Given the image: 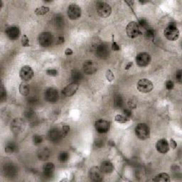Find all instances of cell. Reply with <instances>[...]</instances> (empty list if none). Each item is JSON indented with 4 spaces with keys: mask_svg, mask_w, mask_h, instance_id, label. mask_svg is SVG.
Masks as SVG:
<instances>
[{
    "mask_svg": "<svg viewBox=\"0 0 182 182\" xmlns=\"http://www.w3.org/2000/svg\"><path fill=\"white\" fill-rule=\"evenodd\" d=\"M135 135L141 140H145L150 137V129L145 123L138 124L135 127Z\"/></svg>",
    "mask_w": 182,
    "mask_h": 182,
    "instance_id": "1",
    "label": "cell"
},
{
    "mask_svg": "<svg viewBox=\"0 0 182 182\" xmlns=\"http://www.w3.org/2000/svg\"><path fill=\"white\" fill-rule=\"evenodd\" d=\"M164 35L168 40L169 41H176L179 38L180 33H179V29H177L176 25L174 24H170L167 28L164 29Z\"/></svg>",
    "mask_w": 182,
    "mask_h": 182,
    "instance_id": "2",
    "label": "cell"
},
{
    "mask_svg": "<svg viewBox=\"0 0 182 182\" xmlns=\"http://www.w3.org/2000/svg\"><path fill=\"white\" fill-rule=\"evenodd\" d=\"M96 10L98 15L102 18H107L112 13V8L109 4L103 2H98L96 4Z\"/></svg>",
    "mask_w": 182,
    "mask_h": 182,
    "instance_id": "3",
    "label": "cell"
},
{
    "mask_svg": "<svg viewBox=\"0 0 182 182\" xmlns=\"http://www.w3.org/2000/svg\"><path fill=\"white\" fill-rule=\"evenodd\" d=\"M126 33L129 38H135L141 34L139 24L135 22H130L126 27Z\"/></svg>",
    "mask_w": 182,
    "mask_h": 182,
    "instance_id": "4",
    "label": "cell"
},
{
    "mask_svg": "<svg viewBox=\"0 0 182 182\" xmlns=\"http://www.w3.org/2000/svg\"><path fill=\"white\" fill-rule=\"evenodd\" d=\"M137 90L140 93H148L151 92L154 88L152 82L147 78H142L137 83Z\"/></svg>",
    "mask_w": 182,
    "mask_h": 182,
    "instance_id": "5",
    "label": "cell"
},
{
    "mask_svg": "<svg viewBox=\"0 0 182 182\" xmlns=\"http://www.w3.org/2000/svg\"><path fill=\"white\" fill-rule=\"evenodd\" d=\"M68 17L71 20H76L81 16V9L78 4H71L67 10Z\"/></svg>",
    "mask_w": 182,
    "mask_h": 182,
    "instance_id": "6",
    "label": "cell"
},
{
    "mask_svg": "<svg viewBox=\"0 0 182 182\" xmlns=\"http://www.w3.org/2000/svg\"><path fill=\"white\" fill-rule=\"evenodd\" d=\"M135 61L140 67L147 66L151 62V56L147 52L140 53L136 56Z\"/></svg>",
    "mask_w": 182,
    "mask_h": 182,
    "instance_id": "7",
    "label": "cell"
},
{
    "mask_svg": "<svg viewBox=\"0 0 182 182\" xmlns=\"http://www.w3.org/2000/svg\"><path fill=\"white\" fill-rule=\"evenodd\" d=\"M95 127L97 132L100 134L107 133L110 130V123L105 119H100L95 121Z\"/></svg>",
    "mask_w": 182,
    "mask_h": 182,
    "instance_id": "8",
    "label": "cell"
},
{
    "mask_svg": "<svg viewBox=\"0 0 182 182\" xmlns=\"http://www.w3.org/2000/svg\"><path fill=\"white\" fill-rule=\"evenodd\" d=\"M34 75L33 69L29 66H24L19 71V77L23 81L27 82L31 79Z\"/></svg>",
    "mask_w": 182,
    "mask_h": 182,
    "instance_id": "9",
    "label": "cell"
},
{
    "mask_svg": "<svg viewBox=\"0 0 182 182\" xmlns=\"http://www.w3.org/2000/svg\"><path fill=\"white\" fill-rule=\"evenodd\" d=\"M89 178L94 181H100L103 179V172L98 167H93L89 170Z\"/></svg>",
    "mask_w": 182,
    "mask_h": 182,
    "instance_id": "10",
    "label": "cell"
},
{
    "mask_svg": "<svg viewBox=\"0 0 182 182\" xmlns=\"http://www.w3.org/2000/svg\"><path fill=\"white\" fill-rule=\"evenodd\" d=\"M25 122L21 118H16L11 124V129L12 132L16 135L19 134L24 130Z\"/></svg>",
    "mask_w": 182,
    "mask_h": 182,
    "instance_id": "11",
    "label": "cell"
},
{
    "mask_svg": "<svg viewBox=\"0 0 182 182\" xmlns=\"http://www.w3.org/2000/svg\"><path fill=\"white\" fill-rule=\"evenodd\" d=\"M39 44L43 47H47L50 46L53 41L52 34L49 32H43L39 35L38 37Z\"/></svg>",
    "mask_w": 182,
    "mask_h": 182,
    "instance_id": "12",
    "label": "cell"
},
{
    "mask_svg": "<svg viewBox=\"0 0 182 182\" xmlns=\"http://www.w3.org/2000/svg\"><path fill=\"white\" fill-rule=\"evenodd\" d=\"M45 97L47 100L50 103H55L59 100V93L56 89L54 87H49L45 93Z\"/></svg>",
    "mask_w": 182,
    "mask_h": 182,
    "instance_id": "13",
    "label": "cell"
},
{
    "mask_svg": "<svg viewBox=\"0 0 182 182\" xmlns=\"http://www.w3.org/2000/svg\"><path fill=\"white\" fill-rule=\"evenodd\" d=\"M78 87H79V86H78V83H72L68 85L63 90L62 93L66 97H71L76 93Z\"/></svg>",
    "mask_w": 182,
    "mask_h": 182,
    "instance_id": "14",
    "label": "cell"
},
{
    "mask_svg": "<svg viewBox=\"0 0 182 182\" xmlns=\"http://www.w3.org/2000/svg\"><path fill=\"white\" fill-rule=\"evenodd\" d=\"M156 149L158 152L161 154L167 153L169 150V144L168 143L167 140L165 139L158 140L156 144Z\"/></svg>",
    "mask_w": 182,
    "mask_h": 182,
    "instance_id": "15",
    "label": "cell"
},
{
    "mask_svg": "<svg viewBox=\"0 0 182 182\" xmlns=\"http://www.w3.org/2000/svg\"><path fill=\"white\" fill-rule=\"evenodd\" d=\"M6 34L9 38L11 40H14V39L19 37L20 31L18 27L16 26H11L6 29Z\"/></svg>",
    "mask_w": 182,
    "mask_h": 182,
    "instance_id": "16",
    "label": "cell"
},
{
    "mask_svg": "<svg viewBox=\"0 0 182 182\" xmlns=\"http://www.w3.org/2000/svg\"><path fill=\"white\" fill-rule=\"evenodd\" d=\"M100 169L105 174H110L114 171V166L110 161H104L101 163Z\"/></svg>",
    "mask_w": 182,
    "mask_h": 182,
    "instance_id": "17",
    "label": "cell"
},
{
    "mask_svg": "<svg viewBox=\"0 0 182 182\" xmlns=\"http://www.w3.org/2000/svg\"><path fill=\"white\" fill-rule=\"evenodd\" d=\"M83 68L85 73H86L87 74H93V73H95L97 71V68L94 63L93 61H87L84 63Z\"/></svg>",
    "mask_w": 182,
    "mask_h": 182,
    "instance_id": "18",
    "label": "cell"
},
{
    "mask_svg": "<svg viewBox=\"0 0 182 182\" xmlns=\"http://www.w3.org/2000/svg\"><path fill=\"white\" fill-rule=\"evenodd\" d=\"M55 166L53 163L48 162L45 164L43 167V172L46 176H51L54 172Z\"/></svg>",
    "mask_w": 182,
    "mask_h": 182,
    "instance_id": "19",
    "label": "cell"
},
{
    "mask_svg": "<svg viewBox=\"0 0 182 182\" xmlns=\"http://www.w3.org/2000/svg\"><path fill=\"white\" fill-rule=\"evenodd\" d=\"M49 137L52 141H58L60 137H62L61 131H59L57 128H53L50 130Z\"/></svg>",
    "mask_w": 182,
    "mask_h": 182,
    "instance_id": "20",
    "label": "cell"
},
{
    "mask_svg": "<svg viewBox=\"0 0 182 182\" xmlns=\"http://www.w3.org/2000/svg\"><path fill=\"white\" fill-rule=\"evenodd\" d=\"M50 156V151L47 149V147H43L38 152V157L40 160L45 161L47 160Z\"/></svg>",
    "mask_w": 182,
    "mask_h": 182,
    "instance_id": "21",
    "label": "cell"
},
{
    "mask_svg": "<svg viewBox=\"0 0 182 182\" xmlns=\"http://www.w3.org/2000/svg\"><path fill=\"white\" fill-rule=\"evenodd\" d=\"M19 93L22 96H27L29 95V91H30L29 86L26 83V82L23 81L19 85Z\"/></svg>",
    "mask_w": 182,
    "mask_h": 182,
    "instance_id": "22",
    "label": "cell"
},
{
    "mask_svg": "<svg viewBox=\"0 0 182 182\" xmlns=\"http://www.w3.org/2000/svg\"><path fill=\"white\" fill-rule=\"evenodd\" d=\"M154 181H170V176L167 173H161L153 179Z\"/></svg>",
    "mask_w": 182,
    "mask_h": 182,
    "instance_id": "23",
    "label": "cell"
},
{
    "mask_svg": "<svg viewBox=\"0 0 182 182\" xmlns=\"http://www.w3.org/2000/svg\"><path fill=\"white\" fill-rule=\"evenodd\" d=\"M50 9L48 6H40V7L36 8L35 11H34V13L36 14L37 16H43L47 14L49 11Z\"/></svg>",
    "mask_w": 182,
    "mask_h": 182,
    "instance_id": "24",
    "label": "cell"
},
{
    "mask_svg": "<svg viewBox=\"0 0 182 182\" xmlns=\"http://www.w3.org/2000/svg\"><path fill=\"white\" fill-rule=\"evenodd\" d=\"M115 122H117V123H118L125 124L126 123H127V122L129 121V119H128L127 117L124 116V115H117L115 117Z\"/></svg>",
    "mask_w": 182,
    "mask_h": 182,
    "instance_id": "25",
    "label": "cell"
},
{
    "mask_svg": "<svg viewBox=\"0 0 182 182\" xmlns=\"http://www.w3.org/2000/svg\"><path fill=\"white\" fill-rule=\"evenodd\" d=\"M81 77H82L81 73H80L78 70H76V69H75V70H73L72 71V79L74 80V82L73 83H78V81L81 79Z\"/></svg>",
    "mask_w": 182,
    "mask_h": 182,
    "instance_id": "26",
    "label": "cell"
},
{
    "mask_svg": "<svg viewBox=\"0 0 182 182\" xmlns=\"http://www.w3.org/2000/svg\"><path fill=\"white\" fill-rule=\"evenodd\" d=\"M15 149H16V147L13 143L7 144L5 147V152L9 154L13 153L15 151Z\"/></svg>",
    "mask_w": 182,
    "mask_h": 182,
    "instance_id": "27",
    "label": "cell"
},
{
    "mask_svg": "<svg viewBox=\"0 0 182 182\" xmlns=\"http://www.w3.org/2000/svg\"><path fill=\"white\" fill-rule=\"evenodd\" d=\"M21 43H22V47H30L29 44V39L27 37L26 34H24L22 37V40H21Z\"/></svg>",
    "mask_w": 182,
    "mask_h": 182,
    "instance_id": "28",
    "label": "cell"
},
{
    "mask_svg": "<svg viewBox=\"0 0 182 182\" xmlns=\"http://www.w3.org/2000/svg\"><path fill=\"white\" fill-rule=\"evenodd\" d=\"M105 77H106V79L107 80L108 82H112V80L115 79L114 73H112V71L110 70V69H108V70H107V71H106Z\"/></svg>",
    "mask_w": 182,
    "mask_h": 182,
    "instance_id": "29",
    "label": "cell"
},
{
    "mask_svg": "<svg viewBox=\"0 0 182 182\" xmlns=\"http://www.w3.org/2000/svg\"><path fill=\"white\" fill-rule=\"evenodd\" d=\"M59 160L61 162H65L68 160V154L67 152H61L59 155Z\"/></svg>",
    "mask_w": 182,
    "mask_h": 182,
    "instance_id": "30",
    "label": "cell"
},
{
    "mask_svg": "<svg viewBox=\"0 0 182 182\" xmlns=\"http://www.w3.org/2000/svg\"><path fill=\"white\" fill-rule=\"evenodd\" d=\"M46 73H47V74L48 75H49V76H51V77H55L58 75V71L56 69H53V68L47 69V70L46 71Z\"/></svg>",
    "mask_w": 182,
    "mask_h": 182,
    "instance_id": "31",
    "label": "cell"
},
{
    "mask_svg": "<svg viewBox=\"0 0 182 182\" xmlns=\"http://www.w3.org/2000/svg\"><path fill=\"white\" fill-rule=\"evenodd\" d=\"M69 131H70V126L69 125H64L63 126L61 130V135L62 137H66L68 134Z\"/></svg>",
    "mask_w": 182,
    "mask_h": 182,
    "instance_id": "32",
    "label": "cell"
},
{
    "mask_svg": "<svg viewBox=\"0 0 182 182\" xmlns=\"http://www.w3.org/2000/svg\"><path fill=\"white\" fill-rule=\"evenodd\" d=\"M0 96H1V101H2V102H3L4 100H5L6 99V89L4 88V87L2 84V86H1V91H0Z\"/></svg>",
    "mask_w": 182,
    "mask_h": 182,
    "instance_id": "33",
    "label": "cell"
},
{
    "mask_svg": "<svg viewBox=\"0 0 182 182\" xmlns=\"http://www.w3.org/2000/svg\"><path fill=\"white\" fill-rule=\"evenodd\" d=\"M145 36L147 38H152L154 36V31L150 28L146 29V33H145Z\"/></svg>",
    "mask_w": 182,
    "mask_h": 182,
    "instance_id": "34",
    "label": "cell"
},
{
    "mask_svg": "<svg viewBox=\"0 0 182 182\" xmlns=\"http://www.w3.org/2000/svg\"><path fill=\"white\" fill-rule=\"evenodd\" d=\"M33 141L35 144H39L42 142L43 137L40 135H34L33 137Z\"/></svg>",
    "mask_w": 182,
    "mask_h": 182,
    "instance_id": "35",
    "label": "cell"
},
{
    "mask_svg": "<svg viewBox=\"0 0 182 182\" xmlns=\"http://www.w3.org/2000/svg\"><path fill=\"white\" fill-rule=\"evenodd\" d=\"M112 50L114 51H118L120 49V47L117 44V43L114 41V36L112 35Z\"/></svg>",
    "mask_w": 182,
    "mask_h": 182,
    "instance_id": "36",
    "label": "cell"
},
{
    "mask_svg": "<svg viewBox=\"0 0 182 182\" xmlns=\"http://www.w3.org/2000/svg\"><path fill=\"white\" fill-rule=\"evenodd\" d=\"M128 106L130 109H134L137 107V103H136V100L134 98L130 99V100L128 101Z\"/></svg>",
    "mask_w": 182,
    "mask_h": 182,
    "instance_id": "37",
    "label": "cell"
},
{
    "mask_svg": "<svg viewBox=\"0 0 182 182\" xmlns=\"http://www.w3.org/2000/svg\"><path fill=\"white\" fill-rule=\"evenodd\" d=\"M165 86H166V88H167V90H168V91H171V90L174 88V83L172 80H167V81L166 82Z\"/></svg>",
    "mask_w": 182,
    "mask_h": 182,
    "instance_id": "38",
    "label": "cell"
},
{
    "mask_svg": "<svg viewBox=\"0 0 182 182\" xmlns=\"http://www.w3.org/2000/svg\"><path fill=\"white\" fill-rule=\"evenodd\" d=\"M117 98H115V105H116L117 107H121L122 105H123V99L120 96H117Z\"/></svg>",
    "mask_w": 182,
    "mask_h": 182,
    "instance_id": "39",
    "label": "cell"
},
{
    "mask_svg": "<svg viewBox=\"0 0 182 182\" xmlns=\"http://www.w3.org/2000/svg\"><path fill=\"white\" fill-rule=\"evenodd\" d=\"M169 145L171 147V148L173 149H175L177 147V143L175 141L174 139H170V142H169Z\"/></svg>",
    "mask_w": 182,
    "mask_h": 182,
    "instance_id": "40",
    "label": "cell"
},
{
    "mask_svg": "<svg viewBox=\"0 0 182 182\" xmlns=\"http://www.w3.org/2000/svg\"><path fill=\"white\" fill-rule=\"evenodd\" d=\"M176 79L177 81H178L179 83H181V71H179L178 72L176 73Z\"/></svg>",
    "mask_w": 182,
    "mask_h": 182,
    "instance_id": "41",
    "label": "cell"
},
{
    "mask_svg": "<svg viewBox=\"0 0 182 182\" xmlns=\"http://www.w3.org/2000/svg\"><path fill=\"white\" fill-rule=\"evenodd\" d=\"M73 51L71 48H66V51H65L66 56H71V55H73Z\"/></svg>",
    "mask_w": 182,
    "mask_h": 182,
    "instance_id": "42",
    "label": "cell"
},
{
    "mask_svg": "<svg viewBox=\"0 0 182 182\" xmlns=\"http://www.w3.org/2000/svg\"><path fill=\"white\" fill-rule=\"evenodd\" d=\"M124 114H125V116L129 118L131 116V115H132V112H131V110H128V109H126L124 110Z\"/></svg>",
    "mask_w": 182,
    "mask_h": 182,
    "instance_id": "43",
    "label": "cell"
},
{
    "mask_svg": "<svg viewBox=\"0 0 182 182\" xmlns=\"http://www.w3.org/2000/svg\"><path fill=\"white\" fill-rule=\"evenodd\" d=\"M132 66H133V63H132V62H129V63H127V65L125 66V70L127 71L130 68H131V67H132Z\"/></svg>",
    "mask_w": 182,
    "mask_h": 182,
    "instance_id": "44",
    "label": "cell"
},
{
    "mask_svg": "<svg viewBox=\"0 0 182 182\" xmlns=\"http://www.w3.org/2000/svg\"><path fill=\"white\" fill-rule=\"evenodd\" d=\"M64 42V36H60V37L59 38V39H58V42L57 43L58 44H62Z\"/></svg>",
    "mask_w": 182,
    "mask_h": 182,
    "instance_id": "45",
    "label": "cell"
}]
</instances>
